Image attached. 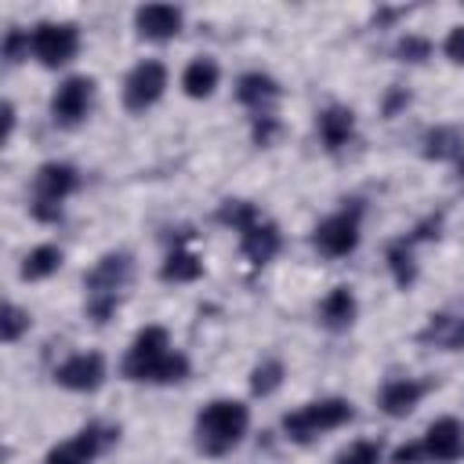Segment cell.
Listing matches in <instances>:
<instances>
[{
  "instance_id": "1",
  "label": "cell",
  "mask_w": 464,
  "mask_h": 464,
  "mask_svg": "<svg viewBox=\"0 0 464 464\" xmlns=\"http://www.w3.org/2000/svg\"><path fill=\"white\" fill-rule=\"evenodd\" d=\"M120 373L127 381H138V384H178L188 377V355L174 348L167 326L149 323L127 344Z\"/></svg>"
},
{
  "instance_id": "2",
  "label": "cell",
  "mask_w": 464,
  "mask_h": 464,
  "mask_svg": "<svg viewBox=\"0 0 464 464\" xmlns=\"http://www.w3.org/2000/svg\"><path fill=\"white\" fill-rule=\"evenodd\" d=\"M250 428V406L243 399H210L196 413V450L207 457H225L232 453Z\"/></svg>"
},
{
  "instance_id": "3",
  "label": "cell",
  "mask_w": 464,
  "mask_h": 464,
  "mask_svg": "<svg viewBox=\"0 0 464 464\" xmlns=\"http://www.w3.org/2000/svg\"><path fill=\"white\" fill-rule=\"evenodd\" d=\"M134 279V257L127 250H109L94 261V268L83 276L87 290V315L94 323H109L116 308L123 304V294Z\"/></svg>"
},
{
  "instance_id": "4",
  "label": "cell",
  "mask_w": 464,
  "mask_h": 464,
  "mask_svg": "<svg viewBox=\"0 0 464 464\" xmlns=\"http://www.w3.org/2000/svg\"><path fill=\"white\" fill-rule=\"evenodd\" d=\"M352 417H355V410H352V402L341 399V395L312 399V402H304V406H297L294 413L283 417V435H286L290 442H297V446H308V442H315L319 435L344 428Z\"/></svg>"
},
{
  "instance_id": "5",
  "label": "cell",
  "mask_w": 464,
  "mask_h": 464,
  "mask_svg": "<svg viewBox=\"0 0 464 464\" xmlns=\"http://www.w3.org/2000/svg\"><path fill=\"white\" fill-rule=\"evenodd\" d=\"M80 188V170L65 160H47L36 167L33 174V199L29 210L36 221H58L62 218V203Z\"/></svg>"
},
{
  "instance_id": "6",
  "label": "cell",
  "mask_w": 464,
  "mask_h": 464,
  "mask_svg": "<svg viewBox=\"0 0 464 464\" xmlns=\"http://www.w3.org/2000/svg\"><path fill=\"white\" fill-rule=\"evenodd\" d=\"M362 239V207H341L337 214L323 218L312 232V243L326 257H348Z\"/></svg>"
},
{
  "instance_id": "7",
  "label": "cell",
  "mask_w": 464,
  "mask_h": 464,
  "mask_svg": "<svg viewBox=\"0 0 464 464\" xmlns=\"http://www.w3.org/2000/svg\"><path fill=\"white\" fill-rule=\"evenodd\" d=\"M116 439H120V428H112V424H98V420H94V424L80 428L76 435H69L65 442L51 446L47 457H44V464H94V457L105 453Z\"/></svg>"
},
{
  "instance_id": "8",
  "label": "cell",
  "mask_w": 464,
  "mask_h": 464,
  "mask_svg": "<svg viewBox=\"0 0 464 464\" xmlns=\"http://www.w3.org/2000/svg\"><path fill=\"white\" fill-rule=\"evenodd\" d=\"M29 44H33V58L44 69H58V65H69L76 58V51H80V29L72 22H40L29 33Z\"/></svg>"
},
{
  "instance_id": "9",
  "label": "cell",
  "mask_w": 464,
  "mask_h": 464,
  "mask_svg": "<svg viewBox=\"0 0 464 464\" xmlns=\"http://www.w3.org/2000/svg\"><path fill=\"white\" fill-rule=\"evenodd\" d=\"M163 91H167V65L156 58H145L123 80V105L127 112H145L163 98Z\"/></svg>"
},
{
  "instance_id": "10",
  "label": "cell",
  "mask_w": 464,
  "mask_h": 464,
  "mask_svg": "<svg viewBox=\"0 0 464 464\" xmlns=\"http://www.w3.org/2000/svg\"><path fill=\"white\" fill-rule=\"evenodd\" d=\"M91 105H94V80L91 76H65L51 94V116L62 127L83 123Z\"/></svg>"
},
{
  "instance_id": "11",
  "label": "cell",
  "mask_w": 464,
  "mask_h": 464,
  "mask_svg": "<svg viewBox=\"0 0 464 464\" xmlns=\"http://www.w3.org/2000/svg\"><path fill=\"white\" fill-rule=\"evenodd\" d=\"M105 355L102 352H72L69 359H62L54 366V384L65 392H98L105 384Z\"/></svg>"
},
{
  "instance_id": "12",
  "label": "cell",
  "mask_w": 464,
  "mask_h": 464,
  "mask_svg": "<svg viewBox=\"0 0 464 464\" xmlns=\"http://www.w3.org/2000/svg\"><path fill=\"white\" fill-rule=\"evenodd\" d=\"M424 464H457L464 457V424L457 417H439L420 435Z\"/></svg>"
},
{
  "instance_id": "13",
  "label": "cell",
  "mask_w": 464,
  "mask_h": 464,
  "mask_svg": "<svg viewBox=\"0 0 464 464\" xmlns=\"http://www.w3.org/2000/svg\"><path fill=\"white\" fill-rule=\"evenodd\" d=\"M185 25V11L174 4H145L134 11V29L145 40H174Z\"/></svg>"
},
{
  "instance_id": "14",
  "label": "cell",
  "mask_w": 464,
  "mask_h": 464,
  "mask_svg": "<svg viewBox=\"0 0 464 464\" xmlns=\"http://www.w3.org/2000/svg\"><path fill=\"white\" fill-rule=\"evenodd\" d=\"M283 246V236H279V225L268 221V218H257L250 228L239 232V254L250 261V265H268Z\"/></svg>"
},
{
  "instance_id": "15",
  "label": "cell",
  "mask_w": 464,
  "mask_h": 464,
  "mask_svg": "<svg viewBox=\"0 0 464 464\" xmlns=\"http://www.w3.org/2000/svg\"><path fill=\"white\" fill-rule=\"evenodd\" d=\"M420 399H424V384L413 377H392L377 392V406L384 417H406L420 406Z\"/></svg>"
},
{
  "instance_id": "16",
  "label": "cell",
  "mask_w": 464,
  "mask_h": 464,
  "mask_svg": "<svg viewBox=\"0 0 464 464\" xmlns=\"http://www.w3.org/2000/svg\"><path fill=\"white\" fill-rule=\"evenodd\" d=\"M283 94V87H279V80H272L268 72H243L239 80H236V98H239V105H246L254 116H261V112H272V102Z\"/></svg>"
},
{
  "instance_id": "17",
  "label": "cell",
  "mask_w": 464,
  "mask_h": 464,
  "mask_svg": "<svg viewBox=\"0 0 464 464\" xmlns=\"http://www.w3.org/2000/svg\"><path fill=\"white\" fill-rule=\"evenodd\" d=\"M315 130H319V141L326 152H341L355 134V112L348 105H326L315 116Z\"/></svg>"
},
{
  "instance_id": "18",
  "label": "cell",
  "mask_w": 464,
  "mask_h": 464,
  "mask_svg": "<svg viewBox=\"0 0 464 464\" xmlns=\"http://www.w3.org/2000/svg\"><path fill=\"white\" fill-rule=\"evenodd\" d=\"M355 315H359V301H355L352 286H334V290L319 301V323H323L326 330H334V334L348 330V326L355 323Z\"/></svg>"
},
{
  "instance_id": "19",
  "label": "cell",
  "mask_w": 464,
  "mask_h": 464,
  "mask_svg": "<svg viewBox=\"0 0 464 464\" xmlns=\"http://www.w3.org/2000/svg\"><path fill=\"white\" fill-rule=\"evenodd\" d=\"M420 341L442 352H464V315H450V312L431 315L420 330Z\"/></svg>"
},
{
  "instance_id": "20",
  "label": "cell",
  "mask_w": 464,
  "mask_h": 464,
  "mask_svg": "<svg viewBox=\"0 0 464 464\" xmlns=\"http://www.w3.org/2000/svg\"><path fill=\"white\" fill-rule=\"evenodd\" d=\"M218 83H221V69H218V62L207 58V54L192 58V62L185 65V72H181V91H185L188 98H196V102L210 98V94L218 91Z\"/></svg>"
},
{
  "instance_id": "21",
  "label": "cell",
  "mask_w": 464,
  "mask_h": 464,
  "mask_svg": "<svg viewBox=\"0 0 464 464\" xmlns=\"http://www.w3.org/2000/svg\"><path fill=\"white\" fill-rule=\"evenodd\" d=\"M62 261H65L62 246H54V243H40V246H33V250L22 257L18 276H22L25 283H40V279H51V276L62 268Z\"/></svg>"
},
{
  "instance_id": "22",
  "label": "cell",
  "mask_w": 464,
  "mask_h": 464,
  "mask_svg": "<svg viewBox=\"0 0 464 464\" xmlns=\"http://www.w3.org/2000/svg\"><path fill=\"white\" fill-rule=\"evenodd\" d=\"M384 261H388L392 283H395L399 290H410V286L417 283V257H413V243H410V239H395V243H388Z\"/></svg>"
},
{
  "instance_id": "23",
  "label": "cell",
  "mask_w": 464,
  "mask_h": 464,
  "mask_svg": "<svg viewBox=\"0 0 464 464\" xmlns=\"http://www.w3.org/2000/svg\"><path fill=\"white\" fill-rule=\"evenodd\" d=\"M199 276H203V261L188 246H174L160 265V279L163 283H196Z\"/></svg>"
},
{
  "instance_id": "24",
  "label": "cell",
  "mask_w": 464,
  "mask_h": 464,
  "mask_svg": "<svg viewBox=\"0 0 464 464\" xmlns=\"http://www.w3.org/2000/svg\"><path fill=\"white\" fill-rule=\"evenodd\" d=\"M420 145H424L428 160H453V156L460 160L464 156V134L457 127H431V130H424Z\"/></svg>"
},
{
  "instance_id": "25",
  "label": "cell",
  "mask_w": 464,
  "mask_h": 464,
  "mask_svg": "<svg viewBox=\"0 0 464 464\" xmlns=\"http://www.w3.org/2000/svg\"><path fill=\"white\" fill-rule=\"evenodd\" d=\"M283 377H286V366H283L279 359H261V362L250 370V392L261 395V399H268L272 392L283 388Z\"/></svg>"
},
{
  "instance_id": "26",
  "label": "cell",
  "mask_w": 464,
  "mask_h": 464,
  "mask_svg": "<svg viewBox=\"0 0 464 464\" xmlns=\"http://www.w3.org/2000/svg\"><path fill=\"white\" fill-rule=\"evenodd\" d=\"M257 218H261V210H257L250 199H221V207H218V221H221L225 228H232V232L250 228Z\"/></svg>"
},
{
  "instance_id": "27",
  "label": "cell",
  "mask_w": 464,
  "mask_h": 464,
  "mask_svg": "<svg viewBox=\"0 0 464 464\" xmlns=\"http://www.w3.org/2000/svg\"><path fill=\"white\" fill-rule=\"evenodd\" d=\"M29 326H33V315L25 308H18L14 301H7L4 304V315H0V337H4V344L22 341L29 334Z\"/></svg>"
},
{
  "instance_id": "28",
  "label": "cell",
  "mask_w": 464,
  "mask_h": 464,
  "mask_svg": "<svg viewBox=\"0 0 464 464\" xmlns=\"http://www.w3.org/2000/svg\"><path fill=\"white\" fill-rule=\"evenodd\" d=\"M381 460H384L381 446L370 442V439H359V442H352L348 450H341L334 464H381Z\"/></svg>"
},
{
  "instance_id": "29",
  "label": "cell",
  "mask_w": 464,
  "mask_h": 464,
  "mask_svg": "<svg viewBox=\"0 0 464 464\" xmlns=\"http://www.w3.org/2000/svg\"><path fill=\"white\" fill-rule=\"evenodd\" d=\"M29 54H33L29 33H25V29H18V25H11V29H7V36H4V62H7V65H18V62H25Z\"/></svg>"
},
{
  "instance_id": "30",
  "label": "cell",
  "mask_w": 464,
  "mask_h": 464,
  "mask_svg": "<svg viewBox=\"0 0 464 464\" xmlns=\"http://www.w3.org/2000/svg\"><path fill=\"white\" fill-rule=\"evenodd\" d=\"M395 54H399L402 62H424V58H431V40H428V36H417V33H406V36L395 44Z\"/></svg>"
},
{
  "instance_id": "31",
  "label": "cell",
  "mask_w": 464,
  "mask_h": 464,
  "mask_svg": "<svg viewBox=\"0 0 464 464\" xmlns=\"http://www.w3.org/2000/svg\"><path fill=\"white\" fill-rule=\"evenodd\" d=\"M250 120H254V141L268 149V145L279 138V120H276V112H261V116H250Z\"/></svg>"
},
{
  "instance_id": "32",
  "label": "cell",
  "mask_w": 464,
  "mask_h": 464,
  "mask_svg": "<svg viewBox=\"0 0 464 464\" xmlns=\"http://www.w3.org/2000/svg\"><path fill=\"white\" fill-rule=\"evenodd\" d=\"M442 54L453 62V65H464V25H453L442 40Z\"/></svg>"
},
{
  "instance_id": "33",
  "label": "cell",
  "mask_w": 464,
  "mask_h": 464,
  "mask_svg": "<svg viewBox=\"0 0 464 464\" xmlns=\"http://www.w3.org/2000/svg\"><path fill=\"white\" fill-rule=\"evenodd\" d=\"M392 464H424V450H420V439H417V442H402V446L392 453Z\"/></svg>"
},
{
  "instance_id": "34",
  "label": "cell",
  "mask_w": 464,
  "mask_h": 464,
  "mask_svg": "<svg viewBox=\"0 0 464 464\" xmlns=\"http://www.w3.org/2000/svg\"><path fill=\"white\" fill-rule=\"evenodd\" d=\"M399 105H410V94H406V91H392V94H388V102H384V116H395Z\"/></svg>"
},
{
  "instance_id": "35",
  "label": "cell",
  "mask_w": 464,
  "mask_h": 464,
  "mask_svg": "<svg viewBox=\"0 0 464 464\" xmlns=\"http://www.w3.org/2000/svg\"><path fill=\"white\" fill-rule=\"evenodd\" d=\"M14 123H18V112H14V102H4V141L14 134Z\"/></svg>"
},
{
  "instance_id": "36",
  "label": "cell",
  "mask_w": 464,
  "mask_h": 464,
  "mask_svg": "<svg viewBox=\"0 0 464 464\" xmlns=\"http://www.w3.org/2000/svg\"><path fill=\"white\" fill-rule=\"evenodd\" d=\"M457 170H460V181H464V156H460V163H457Z\"/></svg>"
}]
</instances>
